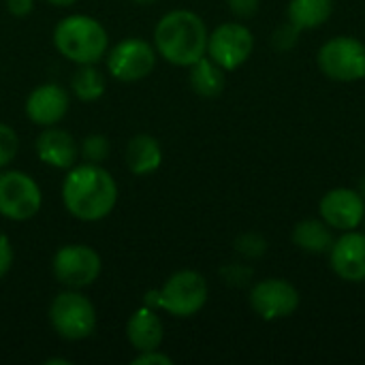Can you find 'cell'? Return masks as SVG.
<instances>
[{"mask_svg":"<svg viewBox=\"0 0 365 365\" xmlns=\"http://www.w3.org/2000/svg\"><path fill=\"white\" fill-rule=\"evenodd\" d=\"M173 359L158 353V349L154 351H141L135 359H133V365H171Z\"/></svg>","mask_w":365,"mask_h":365,"instance_id":"27","label":"cell"},{"mask_svg":"<svg viewBox=\"0 0 365 365\" xmlns=\"http://www.w3.org/2000/svg\"><path fill=\"white\" fill-rule=\"evenodd\" d=\"M163 163L160 143L152 135H137L126 145V165L135 175H150Z\"/></svg>","mask_w":365,"mask_h":365,"instance_id":"17","label":"cell"},{"mask_svg":"<svg viewBox=\"0 0 365 365\" xmlns=\"http://www.w3.org/2000/svg\"><path fill=\"white\" fill-rule=\"evenodd\" d=\"M156 66V51L143 38H124L107 56L109 73L120 81H139Z\"/></svg>","mask_w":365,"mask_h":365,"instance_id":"11","label":"cell"},{"mask_svg":"<svg viewBox=\"0 0 365 365\" xmlns=\"http://www.w3.org/2000/svg\"><path fill=\"white\" fill-rule=\"evenodd\" d=\"M205 21L186 9L171 11L160 17L154 30L156 51L175 66H192L207 53Z\"/></svg>","mask_w":365,"mask_h":365,"instance_id":"2","label":"cell"},{"mask_svg":"<svg viewBox=\"0 0 365 365\" xmlns=\"http://www.w3.org/2000/svg\"><path fill=\"white\" fill-rule=\"evenodd\" d=\"M68 111V92L58 83H43L34 88L26 101V115L38 126L58 124Z\"/></svg>","mask_w":365,"mask_h":365,"instance_id":"14","label":"cell"},{"mask_svg":"<svg viewBox=\"0 0 365 365\" xmlns=\"http://www.w3.org/2000/svg\"><path fill=\"white\" fill-rule=\"evenodd\" d=\"M19 150V137L9 124H0V169L6 167Z\"/></svg>","mask_w":365,"mask_h":365,"instance_id":"24","label":"cell"},{"mask_svg":"<svg viewBox=\"0 0 365 365\" xmlns=\"http://www.w3.org/2000/svg\"><path fill=\"white\" fill-rule=\"evenodd\" d=\"M319 68L325 77L342 83L365 77V45L355 36H334L319 51Z\"/></svg>","mask_w":365,"mask_h":365,"instance_id":"6","label":"cell"},{"mask_svg":"<svg viewBox=\"0 0 365 365\" xmlns=\"http://www.w3.org/2000/svg\"><path fill=\"white\" fill-rule=\"evenodd\" d=\"M334 13V0H291L289 21L299 30L323 26Z\"/></svg>","mask_w":365,"mask_h":365,"instance_id":"20","label":"cell"},{"mask_svg":"<svg viewBox=\"0 0 365 365\" xmlns=\"http://www.w3.org/2000/svg\"><path fill=\"white\" fill-rule=\"evenodd\" d=\"M47 365H56V364H60V365H71V361H66V359H49V361H45Z\"/></svg>","mask_w":365,"mask_h":365,"instance_id":"32","label":"cell"},{"mask_svg":"<svg viewBox=\"0 0 365 365\" xmlns=\"http://www.w3.org/2000/svg\"><path fill=\"white\" fill-rule=\"evenodd\" d=\"M81 154L88 163H101L109 156V141L103 135H90L81 141Z\"/></svg>","mask_w":365,"mask_h":365,"instance_id":"23","label":"cell"},{"mask_svg":"<svg viewBox=\"0 0 365 365\" xmlns=\"http://www.w3.org/2000/svg\"><path fill=\"white\" fill-rule=\"evenodd\" d=\"M56 49L77 62V64H96L109 45L107 30L101 21L88 15H68L58 21L53 30Z\"/></svg>","mask_w":365,"mask_h":365,"instance_id":"3","label":"cell"},{"mask_svg":"<svg viewBox=\"0 0 365 365\" xmlns=\"http://www.w3.org/2000/svg\"><path fill=\"white\" fill-rule=\"evenodd\" d=\"M11 265H13V246H11V240L0 233V278L6 276Z\"/></svg>","mask_w":365,"mask_h":365,"instance_id":"28","label":"cell"},{"mask_svg":"<svg viewBox=\"0 0 365 365\" xmlns=\"http://www.w3.org/2000/svg\"><path fill=\"white\" fill-rule=\"evenodd\" d=\"M334 233L331 227L325 220H302L293 229V244L310 255H325L334 246Z\"/></svg>","mask_w":365,"mask_h":365,"instance_id":"18","label":"cell"},{"mask_svg":"<svg viewBox=\"0 0 365 365\" xmlns=\"http://www.w3.org/2000/svg\"><path fill=\"white\" fill-rule=\"evenodd\" d=\"M36 154L45 165H51L56 169H71L75 167L79 148L73 139L62 128L47 126L38 137H36Z\"/></svg>","mask_w":365,"mask_h":365,"instance_id":"15","label":"cell"},{"mask_svg":"<svg viewBox=\"0 0 365 365\" xmlns=\"http://www.w3.org/2000/svg\"><path fill=\"white\" fill-rule=\"evenodd\" d=\"M49 321L56 334L64 340H86L96 329V310L88 297L73 291L60 293L49 308Z\"/></svg>","mask_w":365,"mask_h":365,"instance_id":"5","label":"cell"},{"mask_svg":"<svg viewBox=\"0 0 365 365\" xmlns=\"http://www.w3.org/2000/svg\"><path fill=\"white\" fill-rule=\"evenodd\" d=\"M255 49V36L244 24H220L207 36V56L225 71L240 68Z\"/></svg>","mask_w":365,"mask_h":365,"instance_id":"9","label":"cell"},{"mask_svg":"<svg viewBox=\"0 0 365 365\" xmlns=\"http://www.w3.org/2000/svg\"><path fill=\"white\" fill-rule=\"evenodd\" d=\"M6 9L15 17H26L34 9V0H6Z\"/></svg>","mask_w":365,"mask_h":365,"instance_id":"30","label":"cell"},{"mask_svg":"<svg viewBox=\"0 0 365 365\" xmlns=\"http://www.w3.org/2000/svg\"><path fill=\"white\" fill-rule=\"evenodd\" d=\"M53 276L60 284L68 289H83L90 287L103 269V261L98 252L83 244L62 246L51 263Z\"/></svg>","mask_w":365,"mask_h":365,"instance_id":"8","label":"cell"},{"mask_svg":"<svg viewBox=\"0 0 365 365\" xmlns=\"http://www.w3.org/2000/svg\"><path fill=\"white\" fill-rule=\"evenodd\" d=\"M62 201L71 216L83 222H96L113 212L118 184L98 163L71 167L62 184Z\"/></svg>","mask_w":365,"mask_h":365,"instance_id":"1","label":"cell"},{"mask_svg":"<svg viewBox=\"0 0 365 365\" xmlns=\"http://www.w3.org/2000/svg\"><path fill=\"white\" fill-rule=\"evenodd\" d=\"M47 2H51V4H56V6H71V4L77 2V0H47Z\"/></svg>","mask_w":365,"mask_h":365,"instance_id":"31","label":"cell"},{"mask_svg":"<svg viewBox=\"0 0 365 365\" xmlns=\"http://www.w3.org/2000/svg\"><path fill=\"white\" fill-rule=\"evenodd\" d=\"M299 32H302V30L295 28L291 21H289L287 26H280V28L274 32V38H272V41H274V47H276V49H282V51H284V49H291V47L295 45Z\"/></svg>","mask_w":365,"mask_h":365,"instance_id":"26","label":"cell"},{"mask_svg":"<svg viewBox=\"0 0 365 365\" xmlns=\"http://www.w3.org/2000/svg\"><path fill=\"white\" fill-rule=\"evenodd\" d=\"M329 263L338 278L346 282H365V233L344 231L329 250Z\"/></svg>","mask_w":365,"mask_h":365,"instance_id":"13","label":"cell"},{"mask_svg":"<svg viewBox=\"0 0 365 365\" xmlns=\"http://www.w3.org/2000/svg\"><path fill=\"white\" fill-rule=\"evenodd\" d=\"M235 250L244 259H259L267 252V242L259 233H244L235 240Z\"/></svg>","mask_w":365,"mask_h":365,"instance_id":"22","label":"cell"},{"mask_svg":"<svg viewBox=\"0 0 365 365\" xmlns=\"http://www.w3.org/2000/svg\"><path fill=\"white\" fill-rule=\"evenodd\" d=\"M227 4L237 17H252L259 11V0H227Z\"/></svg>","mask_w":365,"mask_h":365,"instance_id":"29","label":"cell"},{"mask_svg":"<svg viewBox=\"0 0 365 365\" xmlns=\"http://www.w3.org/2000/svg\"><path fill=\"white\" fill-rule=\"evenodd\" d=\"M133 2H137V4H150V2H156V0H133Z\"/></svg>","mask_w":365,"mask_h":365,"instance_id":"33","label":"cell"},{"mask_svg":"<svg viewBox=\"0 0 365 365\" xmlns=\"http://www.w3.org/2000/svg\"><path fill=\"white\" fill-rule=\"evenodd\" d=\"M71 90L75 92L79 101H86V103L96 101L105 92V77L94 64H79V68L75 71L71 79Z\"/></svg>","mask_w":365,"mask_h":365,"instance_id":"21","label":"cell"},{"mask_svg":"<svg viewBox=\"0 0 365 365\" xmlns=\"http://www.w3.org/2000/svg\"><path fill=\"white\" fill-rule=\"evenodd\" d=\"M319 210L323 220L338 231H353L365 220L364 197L351 188H334L325 192Z\"/></svg>","mask_w":365,"mask_h":365,"instance_id":"12","label":"cell"},{"mask_svg":"<svg viewBox=\"0 0 365 365\" xmlns=\"http://www.w3.org/2000/svg\"><path fill=\"white\" fill-rule=\"evenodd\" d=\"M220 274H222L225 282L231 284V287H246L250 282V278H252V269L246 267V265H237V263L222 267Z\"/></svg>","mask_w":365,"mask_h":365,"instance_id":"25","label":"cell"},{"mask_svg":"<svg viewBox=\"0 0 365 365\" xmlns=\"http://www.w3.org/2000/svg\"><path fill=\"white\" fill-rule=\"evenodd\" d=\"M126 336H128V342L133 344V349H137L139 353L141 351H154L160 346L163 336H165L163 321L158 319L154 308L145 306L128 319Z\"/></svg>","mask_w":365,"mask_h":365,"instance_id":"16","label":"cell"},{"mask_svg":"<svg viewBox=\"0 0 365 365\" xmlns=\"http://www.w3.org/2000/svg\"><path fill=\"white\" fill-rule=\"evenodd\" d=\"M299 291L282 278H267L252 287L250 306L265 321L289 319L299 308Z\"/></svg>","mask_w":365,"mask_h":365,"instance_id":"10","label":"cell"},{"mask_svg":"<svg viewBox=\"0 0 365 365\" xmlns=\"http://www.w3.org/2000/svg\"><path fill=\"white\" fill-rule=\"evenodd\" d=\"M207 302V282L199 272L182 269L175 272L158 291L145 293V306L163 308L171 317L188 319L195 317Z\"/></svg>","mask_w":365,"mask_h":365,"instance_id":"4","label":"cell"},{"mask_svg":"<svg viewBox=\"0 0 365 365\" xmlns=\"http://www.w3.org/2000/svg\"><path fill=\"white\" fill-rule=\"evenodd\" d=\"M41 188L24 171L0 173V216L9 220H30L41 210Z\"/></svg>","mask_w":365,"mask_h":365,"instance_id":"7","label":"cell"},{"mask_svg":"<svg viewBox=\"0 0 365 365\" xmlns=\"http://www.w3.org/2000/svg\"><path fill=\"white\" fill-rule=\"evenodd\" d=\"M188 79H190V88L203 98H214L225 90V68L205 56L190 66Z\"/></svg>","mask_w":365,"mask_h":365,"instance_id":"19","label":"cell"}]
</instances>
